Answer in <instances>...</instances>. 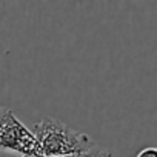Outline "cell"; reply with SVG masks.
Masks as SVG:
<instances>
[{
    "label": "cell",
    "instance_id": "obj_2",
    "mask_svg": "<svg viewBox=\"0 0 157 157\" xmlns=\"http://www.w3.org/2000/svg\"><path fill=\"white\" fill-rule=\"evenodd\" d=\"M0 148L25 155H40L33 131L25 128L8 108H0Z\"/></svg>",
    "mask_w": 157,
    "mask_h": 157
},
{
    "label": "cell",
    "instance_id": "obj_1",
    "mask_svg": "<svg viewBox=\"0 0 157 157\" xmlns=\"http://www.w3.org/2000/svg\"><path fill=\"white\" fill-rule=\"evenodd\" d=\"M33 134L37 140L40 155L45 157H75L93 149L90 136L78 132L56 119H43L36 123Z\"/></svg>",
    "mask_w": 157,
    "mask_h": 157
},
{
    "label": "cell",
    "instance_id": "obj_3",
    "mask_svg": "<svg viewBox=\"0 0 157 157\" xmlns=\"http://www.w3.org/2000/svg\"><path fill=\"white\" fill-rule=\"evenodd\" d=\"M137 157H157V149L155 148H146Z\"/></svg>",
    "mask_w": 157,
    "mask_h": 157
}]
</instances>
